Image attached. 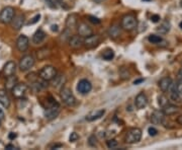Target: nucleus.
<instances>
[{"label": "nucleus", "instance_id": "28", "mask_svg": "<svg viewBox=\"0 0 182 150\" xmlns=\"http://www.w3.org/2000/svg\"><path fill=\"white\" fill-rule=\"evenodd\" d=\"M17 83V77L16 76H8L6 77V81H5V87L6 89H11L13 86Z\"/></svg>", "mask_w": 182, "mask_h": 150}, {"label": "nucleus", "instance_id": "46", "mask_svg": "<svg viewBox=\"0 0 182 150\" xmlns=\"http://www.w3.org/2000/svg\"><path fill=\"white\" fill-rule=\"evenodd\" d=\"M0 119L1 120H3L4 119V113H3V111L0 108Z\"/></svg>", "mask_w": 182, "mask_h": 150}, {"label": "nucleus", "instance_id": "47", "mask_svg": "<svg viewBox=\"0 0 182 150\" xmlns=\"http://www.w3.org/2000/svg\"><path fill=\"white\" fill-rule=\"evenodd\" d=\"M177 122H178V123H179V124H180V125L182 126V115L178 117V119H177Z\"/></svg>", "mask_w": 182, "mask_h": 150}, {"label": "nucleus", "instance_id": "35", "mask_svg": "<svg viewBox=\"0 0 182 150\" xmlns=\"http://www.w3.org/2000/svg\"><path fill=\"white\" fill-rule=\"evenodd\" d=\"M62 37H64V39H62L63 42L69 41V39H70V37H71V31H70V30H69V29H67V30L64 31V33L62 34ZM62 37H61V38H62Z\"/></svg>", "mask_w": 182, "mask_h": 150}, {"label": "nucleus", "instance_id": "50", "mask_svg": "<svg viewBox=\"0 0 182 150\" xmlns=\"http://www.w3.org/2000/svg\"><path fill=\"white\" fill-rule=\"evenodd\" d=\"M51 28H52V31H58V25H52Z\"/></svg>", "mask_w": 182, "mask_h": 150}, {"label": "nucleus", "instance_id": "14", "mask_svg": "<svg viewBox=\"0 0 182 150\" xmlns=\"http://www.w3.org/2000/svg\"><path fill=\"white\" fill-rule=\"evenodd\" d=\"M83 38L79 35H75V36H71L68 43H69V46L73 49H80L83 46Z\"/></svg>", "mask_w": 182, "mask_h": 150}, {"label": "nucleus", "instance_id": "33", "mask_svg": "<svg viewBox=\"0 0 182 150\" xmlns=\"http://www.w3.org/2000/svg\"><path fill=\"white\" fill-rule=\"evenodd\" d=\"M106 145H107V147L109 149H113V148H115L117 147V145H118V142L115 140V139H109L107 142H106Z\"/></svg>", "mask_w": 182, "mask_h": 150}, {"label": "nucleus", "instance_id": "2", "mask_svg": "<svg viewBox=\"0 0 182 150\" xmlns=\"http://www.w3.org/2000/svg\"><path fill=\"white\" fill-rule=\"evenodd\" d=\"M60 97L62 102L68 107H74L77 103V99L73 94L72 90L69 87H62L60 92Z\"/></svg>", "mask_w": 182, "mask_h": 150}, {"label": "nucleus", "instance_id": "34", "mask_svg": "<svg viewBox=\"0 0 182 150\" xmlns=\"http://www.w3.org/2000/svg\"><path fill=\"white\" fill-rule=\"evenodd\" d=\"M158 103L160 104V107H164L166 106L167 103H169V101H168V98L166 97H164V95H161V97H158Z\"/></svg>", "mask_w": 182, "mask_h": 150}, {"label": "nucleus", "instance_id": "30", "mask_svg": "<svg viewBox=\"0 0 182 150\" xmlns=\"http://www.w3.org/2000/svg\"><path fill=\"white\" fill-rule=\"evenodd\" d=\"M102 57L105 61H111L113 58H115V52L111 49H106L104 50L102 53Z\"/></svg>", "mask_w": 182, "mask_h": 150}, {"label": "nucleus", "instance_id": "7", "mask_svg": "<svg viewBox=\"0 0 182 150\" xmlns=\"http://www.w3.org/2000/svg\"><path fill=\"white\" fill-rule=\"evenodd\" d=\"M27 90H29V86L24 83H16L11 88L12 94L15 98H24L27 93Z\"/></svg>", "mask_w": 182, "mask_h": 150}, {"label": "nucleus", "instance_id": "54", "mask_svg": "<svg viewBox=\"0 0 182 150\" xmlns=\"http://www.w3.org/2000/svg\"><path fill=\"white\" fill-rule=\"evenodd\" d=\"M1 121H2V120H1V119H0V124H1Z\"/></svg>", "mask_w": 182, "mask_h": 150}, {"label": "nucleus", "instance_id": "5", "mask_svg": "<svg viewBox=\"0 0 182 150\" xmlns=\"http://www.w3.org/2000/svg\"><path fill=\"white\" fill-rule=\"evenodd\" d=\"M57 69L52 65L45 66L42 70L40 71V78L44 79L46 81H51L55 76L57 75Z\"/></svg>", "mask_w": 182, "mask_h": 150}, {"label": "nucleus", "instance_id": "51", "mask_svg": "<svg viewBox=\"0 0 182 150\" xmlns=\"http://www.w3.org/2000/svg\"><path fill=\"white\" fill-rule=\"evenodd\" d=\"M142 81H143V79L136 80V81H135V82H134V84H138V83H140V82H142Z\"/></svg>", "mask_w": 182, "mask_h": 150}, {"label": "nucleus", "instance_id": "41", "mask_svg": "<svg viewBox=\"0 0 182 150\" xmlns=\"http://www.w3.org/2000/svg\"><path fill=\"white\" fill-rule=\"evenodd\" d=\"M148 133H149L150 136H156L157 133H158V131H157V129L153 128V127H150V128L148 129Z\"/></svg>", "mask_w": 182, "mask_h": 150}, {"label": "nucleus", "instance_id": "27", "mask_svg": "<svg viewBox=\"0 0 182 150\" xmlns=\"http://www.w3.org/2000/svg\"><path fill=\"white\" fill-rule=\"evenodd\" d=\"M50 54H51V52H50V50L48 48H42L39 51H36V56H38V59L40 61H43L46 58H48L50 56Z\"/></svg>", "mask_w": 182, "mask_h": 150}, {"label": "nucleus", "instance_id": "12", "mask_svg": "<svg viewBox=\"0 0 182 150\" xmlns=\"http://www.w3.org/2000/svg\"><path fill=\"white\" fill-rule=\"evenodd\" d=\"M77 31H78V35L81 36L82 38L89 37V36L93 34L92 29L85 22H81V24L77 25Z\"/></svg>", "mask_w": 182, "mask_h": 150}, {"label": "nucleus", "instance_id": "19", "mask_svg": "<svg viewBox=\"0 0 182 150\" xmlns=\"http://www.w3.org/2000/svg\"><path fill=\"white\" fill-rule=\"evenodd\" d=\"M164 116L165 115H164L163 111H159V110L154 111L151 115V122L154 125H161L164 121V118H165Z\"/></svg>", "mask_w": 182, "mask_h": 150}, {"label": "nucleus", "instance_id": "49", "mask_svg": "<svg viewBox=\"0 0 182 150\" xmlns=\"http://www.w3.org/2000/svg\"><path fill=\"white\" fill-rule=\"evenodd\" d=\"M16 137V135L14 133H10L9 134V139H13V138H15Z\"/></svg>", "mask_w": 182, "mask_h": 150}, {"label": "nucleus", "instance_id": "23", "mask_svg": "<svg viewBox=\"0 0 182 150\" xmlns=\"http://www.w3.org/2000/svg\"><path fill=\"white\" fill-rule=\"evenodd\" d=\"M45 39H46V33H45V31L42 29H40V30H38L34 34L31 41H33V43L35 45H39V44L42 43V42H44Z\"/></svg>", "mask_w": 182, "mask_h": 150}, {"label": "nucleus", "instance_id": "39", "mask_svg": "<svg viewBox=\"0 0 182 150\" xmlns=\"http://www.w3.org/2000/svg\"><path fill=\"white\" fill-rule=\"evenodd\" d=\"M88 19H89L90 22H92L93 25H99L100 22H101V20H100L98 17H95L93 15H89L88 16Z\"/></svg>", "mask_w": 182, "mask_h": 150}, {"label": "nucleus", "instance_id": "25", "mask_svg": "<svg viewBox=\"0 0 182 150\" xmlns=\"http://www.w3.org/2000/svg\"><path fill=\"white\" fill-rule=\"evenodd\" d=\"M169 94H170V97H169V98H170V101H172V102H174V103H181V95L177 92V90H176V85H174V84H172V86H171V88H170V90H169Z\"/></svg>", "mask_w": 182, "mask_h": 150}, {"label": "nucleus", "instance_id": "38", "mask_svg": "<svg viewBox=\"0 0 182 150\" xmlns=\"http://www.w3.org/2000/svg\"><path fill=\"white\" fill-rule=\"evenodd\" d=\"M79 135L76 133V132H72L71 135H70V137H69V140H70V142H76V141H78L79 140Z\"/></svg>", "mask_w": 182, "mask_h": 150}, {"label": "nucleus", "instance_id": "44", "mask_svg": "<svg viewBox=\"0 0 182 150\" xmlns=\"http://www.w3.org/2000/svg\"><path fill=\"white\" fill-rule=\"evenodd\" d=\"M6 149H8V150H12V149H16L15 148V146L14 145H12V144H9V145H6V147H5Z\"/></svg>", "mask_w": 182, "mask_h": 150}, {"label": "nucleus", "instance_id": "17", "mask_svg": "<svg viewBox=\"0 0 182 150\" xmlns=\"http://www.w3.org/2000/svg\"><path fill=\"white\" fill-rule=\"evenodd\" d=\"M159 87L162 90L163 92H168L171 88V86L173 84V81L170 77H163V78L159 81Z\"/></svg>", "mask_w": 182, "mask_h": 150}, {"label": "nucleus", "instance_id": "1", "mask_svg": "<svg viewBox=\"0 0 182 150\" xmlns=\"http://www.w3.org/2000/svg\"><path fill=\"white\" fill-rule=\"evenodd\" d=\"M60 114V104H59L54 98H50L48 102V106L45 110V118L49 121L56 119Z\"/></svg>", "mask_w": 182, "mask_h": 150}, {"label": "nucleus", "instance_id": "32", "mask_svg": "<svg viewBox=\"0 0 182 150\" xmlns=\"http://www.w3.org/2000/svg\"><path fill=\"white\" fill-rule=\"evenodd\" d=\"M148 40H149V42L152 44H160L163 41V39L160 36H157V35H150L148 37Z\"/></svg>", "mask_w": 182, "mask_h": 150}, {"label": "nucleus", "instance_id": "11", "mask_svg": "<svg viewBox=\"0 0 182 150\" xmlns=\"http://www.w3.org/2000/svg\"><path fill=\"white\" fill-rule=\"evenodd\" d=\"M92 89V84L87 79H81L77 84V90L81 94H87Z\"/></svg>", "mask_w": 182, "mask_h": 150}, {"label": "nucleus", "instance_id": "6", "mask_svg": "<svg viewBox=\"0 0 182 150\" xmlns=\"http://www.w3.org/2000/svg\"><path fill=\"white\" fill-rule=\"evenodd\" d=\"M15 14V10L12 6H6L0 12V21L4 25L10 24L13 16Z\"/></svg>", "mask_w": 182, "mask_h": 150}, {"label": "nucleus", "instance_id": "20", "mask_svg": "<svg viewBox=\"0 0 182 150\" xmlns=\"http://www.w3.org/2000/svg\"><path fill=\"white\" fill-rule=\"evenodd\" d=\"M77 25H78V15L75 14V13H71L67 16L66 19V28L72 30L74 28H77Z\"/></svg>", "mask_w": 182, "mask_h": 150}, {"label": "nucleus", "instance_id": "10", "mask_svg": "<svg viewBox=\"0 0 182 150\" xmlns=\"http://www.w3.org/2000/svg\"><path fill=\"white\" fill-rule=\"evenodd\" d=\"M29 47V40L25 35H20L16 40V48L19 52H25Z\"/></svg>", "mask_w": 182, "mask_h": 150}, {"label": "nucleus", "instance_id": "18", "mask_svg": "<svg viewBox=\"0 0 182 150\" xmlns=\"http://www.w3.org/2000/svg\"><path fill=\"white\" fill-rule=\"evenodd\" d=\"M15 71H16V64L13 61H8L3 67V74L6 77L14 75Z\"/></svg>", "mask_w": 182, "mask_h": 150}, {"label": "nucleus", "instance_id": "16", "mask_svg": "<svg viewBox=\"0 0 182 150\" xmlns=\"http://www.w3.org/2000/svg\"><path fill=\"white\" fill-rule=\"evenodd\" d=\"M66 81H67V78H66L65 75L57 73V75L51 80V84L55 88H62L63 85L66 83Z\"/></svg>", "mask_w": 182, "mask_h": 150}, {"label": "nucleus", "instance_id": "3", "mask_svg": "<svg viewBox=\"0 0 182 150\" xmlns=\"http://www.w3.org/2000/svg\"><path fill=\"white\" fill-rule=\"evenodd\" d=\"M120 26L122 30H125L126 31H134L135 29H136V26H138V19H136V17L133 14H126L121 19Z\"/></svg>", "mask_w": 182, "mask_h": 150}, {"label": "nucleus", "instance_id": "21", "mask_svg": "<svg viewBox=\"0 0 182 150\" xmlns=\"http://www.w3.org/2000/svg\"><path fill=\"white\" fill-rule=\"evenodd\" d=\"M105 114V110H103V108H101V110H96V111H92L90 112L87 116H86V121L88 122H93V121H96L98 119H100L101 117H103V115Z\"/></svg>", "mask_w": 182, "mask_h": 150}, {"label": "nucleus", "instance_id": "52", "mask_svg": "<svg viewBox=\"0 0 182 150\" xmlns=\"http://www.w3.org/2000/svg\"><path fill=\"white\" fill-rule=\"evenodd\" d=\"M179 26H180V28H181V30H182V21L180 22V25H179Z\"/></svg>", "mask_w": 182, "mask_h": 150}, {"label": "nucleus", "instance_id": "24", "mask_svg": "<svg viewBox=\"0 0 182 150\" xmlns=\"http://www.w3.org/2000/svg\"><path fill=\"white\" fill-rule=\"evenodd\" d=\"M0 103L5 108L10 107V98H9L7 92L4 89H0Z\"/></svg>", "mask_w": 182, "mask_h": 150}, {"label": "nucleus", "instance_id": "8", "mask_svg": "<svg viewBox=\"0 0 182 150\" xmlns=\"http://www.w3.org/2000/svg\"><path fill=\"white\" fill-rule=\"evenodd\" d=\"M35 65V58L31 55H25L19 61V69L20 71L24 72L29 70Z\"/></svg>", "mask_w": 182, "mask_h": 150}, {"label": "nucleus", "instance_id": "15", "mask_svg": "<svg viewBox=\"0 0 182 150\" xmlns=\"http://www.w3.org/2000/svg\"><path fill=\"white\" fill-rule=\"evenodd\" d=\"M24 14H17V15H14L13 16V19L11 20V26L13 29H14L15 31H19L22 25H24Z\"/></svg>", "mask_w": 182, "mask_h": 150}, {"label": "nucleus", "instance_id": "31", "mask_svg": "<svg viewBox=\"0 0 182 150\" xmlns=\"http://www.w3.org/2000/svg\"><path fill=\"white\" fill-rule=\"evenodd\" d=\"M120 78L124 79V80L129 79L130 77H131V73H130L129 69H127V68H126V67L120 68Z\"/></svg>", "mask_w": 182, "mask_h": 150}, {"label": "nucleus", "instance_id": "42", "mask_svg": "<svg viewBox=\"0 0 182 150\" xmlns=\"http://www.w3.org/2000/svg\"><path fill=\"white\" fill-rule=\"evenodd\" d=\"M40 14H38V15H35L34 19H33V20H30L29 22V25H34V24H35V22H38L39 20H40Z\"/></svg>", "mask_w": 182, "mask_h": 150}, {"label": "nucleus", "instance_id": "48", "mask_svg": "<svg viewBox=\"0 0 182 150\" xmlns=\"http://www.w3.org/2000/svg\"><path fill=\"white\" fill-rule=\"evenodd\" d=\"M58 147H62V144H56V145H54V146H52L51 148H52V149H56V148H58Z\"/></svg>", "mask_w": 182, "mask_h": 150}, {"label": "nucleus", "instance_id": "40", "mask_svg": "<svg viewBox=\"0 0 182 150\" xmlns=\"http://www.w3.org/2000/svg\"><path fill=\"white\" fill-rule=\"evenodd\" d=\"M176 90L182 97V80H179V82L176 84Z\"/></svg>", "mask_w": 182, "mask_h": 150}, {"label": "nucleus", "instance_id": "53", "mask_svg": "<svg viewBox=\"0 0 182 150\" xmlns=\"http://www.w3.org/2000/svg\"><path fill=\"white\" fill-rule=\"evenodd\" d=\"M180 6L182 7V0H181V1H180Z\"/></svg>", "mask_w": 182, "mask_h": 150}, {"label": "nucleus", "instance_id": "45", "mask_svg": "<svg viewBox=\"0 0 182 150\" xmlns=\"http://www.w3.org/2000/svg\"><path fill=\"white\" fill-rule=\"evenodd\" d=\"M177 77H178V80H182V68L179 70L178 75H177Z\"/></svg>", "mask_w": 182, "mask_h": 150}, {"label": "nucleus", "instance_id": "37", "mask_svg": "<svg viewBox=\"0 0 182 150\" xmlns=\"http://www.w3.org/2000/svg\"><path fill=\"white\" fill-rule=\"evenodd\" d=\"M36 74L35 73H30V74H29L27 75V80L29 81H30V83H34V82H35L36 80L39 79V76H35Z\"/></svg>", "mask_w": 182, "mask_h": 150}, {"label": "nucleus", "instance_id": "29", "mask_svg": "<svg viewBox=\"0 0 182 150\" xmlns=\"http://www.w3.org/2000/svg\"><path fill=\"white\" fill-rule=\"evenodd\" d=\"M170 22L168 20H165L162 22V25L159 26V28L157 29V31H159L160 34H167L168 31H170Z\"/></svg>", "mask_w": 182, "mask_h": 150}, {"label": "nucleus", "instance_id": "22", "mask_svg": "<svg viewBox=\"0 0 182 150\" xmlns=\"http://www.w3.org/2000/svg\"><path fill=\"white\" fill-rule=\"evenodd\" d=\"M107 34L109 36V38L117 39L121 34V26H120V25H116V24L110 25L107 31Z\"/></svg>", "mask_w": 182, "mask_h": 150}, {"label": "nucleus", "instance_id": "43", "mask_svg": "<svg viewBox=\"0 0 182 150\" xmlns=\"http://www.w3.org/2000/svg\"><path fill=\"white\" fill-rule=\"evenodd\" d=\"M151 20H152L153 22H158V21H160V16L157 15V14L152 15V17H151Z\"/></svg>", "mask_w": 182, "mask_h": 150}, {"label": "nucleus", "instance_id": "26", "mask_svg": "<svg viewBox=\"0 0 182 150\" xmlns=\"http://www.w3.org/2000/svg\"><path fill=\"white\" fill-rule=\"evenodd\" d=\"M179 111L178 107L174 106L172 103H167L166 106L163 107V113L164 115H168V116H171V115H174L177 112Z\"/></svg>", "mask_w": 182, "mask_h": 150}, {"label": "nucleus", "instance_id": "9", "mask_svg": "<svg viewBox=\"0 0 182 150\" xmlns=\"http://www.w3.org/2000/svg\"><path fill=\"white\" fill-rule=\"evenodd\" d=\"M100 41H101V38L98 35H91L89 37H86L83 40V46L86 47L87 49H93L95 47H97L98 45L100 44Z\"/></svg>", "mask_w": 182, "mask_h": 150}, {"label": "nucleus", "instance_id": "4", "mask_svg": "<svg viewBox=\"0 0 182 150\" xmlns=\"http://www.w3.org/2000/svg\"><path fill=\"white\" fill-rule=\"evenodd\" d=\"M142 139V130L139 128H131L126 132L125 141L127 144H136Z\"/></svg>", "mask_w": 182, "mask_h": 150}, {"label": "nucleus", "instance_id": "13", "mask_svg": "<svg viewBox=\"0 0 182 150\" xmlns=\"http://www.w3.org/2000/svg\"><path fill=\"white\" fill-rule=\"evenodd\" d=\"M135 104H136V108H139V110H143V108H145L146 107L148 106V97H147V95H146L144 92H140L136 97Z\"/></svg>", "mask_w": 182, "mask_h": 150}, {"label": "nucleus", "instance_id": "36", "mask_svg": "<svg viewBox=\"0 0 182 150\" xmlns=\"http://www.w3.org/2000/svg\"><path fill=\"white\" fill-rule=\"evenodd\" d=\"M88 144L90 145V146H92V147L96 146V144H97V139H96V137H95L94 135L90 136V137H89V139H88Z\"/></svg>", "mask_w": 182, "mask_h": 150}]
</instances>
